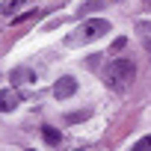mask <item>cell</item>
Wrapping results in <instances>:
<instances>
[{
	"mask_svg": "<svg viewBox=\"0 0 151 151\" xmlns=\"http://www.w3.org/2000/svg\"><path fill=\"white\" fill-rule=\"evenodd\" d=\"M133 77H136V65L130 62V59H113L110 65H107V71H104V83L113 89V92H124L130 83H133Z\"/></svg>",
	"mask_w": 151,
	"mask_h": 151,
	"instance_id": "cell-1",
	"label": "cell"
},
{
	"mask_svg": "<svg viewBox=\"0 0 151 151\" xmlns=\"http://www.w3.org/2000/svg\"><path fill=\"white\" fill-rule=\"evenodd\" d=\"M107 33H110V21H104V18H89V21H83L77 30L65 39V45H68V47H83V45L98 42V39L107 36Z\"/></svg>",
	"mask_w": 151,
	"mask_h": 151,
	"instance_id": "cell-2",
	"label": "cell"
},
{
	"mask_svg": "<svg viewBox=\"0 0 151 151\" xmlns=\"http://www.w3.org/2000/svg\"><path fill=\"white\" fill-rule=\"evenodd\" d=\"M74 92H77V80H74L71 74H65V77H59V80L53 83V98H59V101L71 98Z\"/></svg>",
	"mask_w": 151,
	"mask_h": 151,
	"instance_id": "cell-3",
	"label": "cell"
},
{
	"mask_svg": "<svg viewBox=\"0 0 151 151\" xmlns=\"http://www.w3.org/2000/svg\"><path fill=\"white\" fill-rule=\"evenodd\" d=\"M0 101H3V104H0V110H3V113H12V110L18 107V95H15V92H9V89H3Z\"/></svg>",
	"mask_w": 151,
	"mask_h": 151,
	"instance_id": "cell-4",
	"label": "cell"
},
{
	"mask_svg": "<svg viewBox=\"0 0 151 151\" xmlns=\"http://www.w3.org/2000/svg\"><path fill=\"white\" fill-rule=\"evenodd\" d=\"M9 80H12V83H30V80H36V74H33V71H27V68H12Z\"/></svg>",
	"mask_w": 151,
	"mask_h": 151,
	"instance_id": "cell-5",
	"label": "cell"
},
{
	"mask_svg": "<svg viewBox=\"0 0 151 151\" xmlns=\"http://www.w3.org/2000/svg\"><path fill=\"white\" fill-rule=\"evenodd\" d=\"M42 136H45V142H47V145H59V139H62V133H59L56 127H50V124H45V127H42Z\"/></svg>",
	"mask_w": 151,
	"mask_h": 151,
	"instance_id": "cell-6",
	"label": "cell"
},
{
	"mask_svg": "<svg viewBox=\"0 0 151 151\" xmlns=\"http://www.w3.org/2000/svg\"><path fill=\"white\" fill-rule=\"evenodd\" d=\"M136 30H139V36H142V45H145V50H151V24H145V21H142Z\"/></svg>",
	"mask_w": 151,
	"mask_h": 151,
	"instance_id": "cell-7",
	"label": "cell"
},
{
	"mask_svg": "<svg viewBox=\"0 0 151 151\" xmlns=\"http://www.w3.org/2000/svg\"><path fill=\"white\" fill-rule=\"evenodd\" d=\"M130 151H151V133L142 136V139H136V142L130 145Z\"/></svg>",
	"mask_w": 151,
	"mask_h": 151,
	"instance_id": "cell-8",
	"label": "cell"
},
{
	"mask_svg": "<svg viewBox=\"0 0 151 151\" xmlns=\"http://www.w3.org/2000/svg\"><path fill=\"white\" fill-rule=\"evenodd\" d=\"M21 3H27V0H3V15H12Z\"/></svg>",
	"mask_w": 151,
	"mask_h": 151,
	"instance_id": "cell-9",
	"label": "cell"
},
{
	"mask_svg": "<svg viewBox=\"0 0 151 151\" xmlns=\"http://www.w3.org/2000/svg\"><path fill=\"white\" fill-rule=\"evenodd\" d=\"M36 12H24V15H18V18H12V24H21V21H30Z\"/></svg>",
	"mask_w": 151,
	"mask_h": 151,
	"instance_id": "cell-10",
	"label": "cell"
},
{
	"mask_svg": "<svg viewBox=\"0 0 151 151\" xmlns=\"http://www.w3.org/2000/svg\"><path fill=\"white\" fill-rule=\"evenodd\" d=\"M86 116H89V113H71V116H68V122H83Z\"/></svg>",
	"mask_w": 151,
	"mask_h": 151,
	"instance_id": "cell-11",
	"label": "cell"
},
{
	"mask_svg": "<svg viewBox=\"0 0 151 151\" xmlns=\"http://www.w3.org/2000/svg\"><path fill=\"white\" fill-rule=\"evenodd\" d=\"M124 45H127V39H124V36H122V39H116V42H113V50H122V47H124Z\"/></svg>",
	"mask_w": 151,
	"mask_h": 151,
	"instance_id": "cell-12",
	"label": "cell"
}]
</instances>
